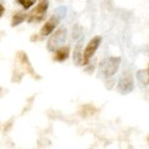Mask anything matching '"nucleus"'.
<instances>
[{"instance_id": "1", "label": "nucleus", "mask_w": 149, "mask_h": 149, "mask_svg": "<svg viewBox=\"0 0 149 149\" xmlns=\"http://www.w3.org/2000/svg\"><path fill=\"white\" fill-rule=\"evenodd\" d=\"M119 65H120V58L119 57H107L106 60H103L101 63V74L106 78H109L112 76H114V73L118 71L119 68Z\"/></svg>"}, {"instance_id": "2", "label": "nucleus", "mask_w": 149, "mask_h": 149, "mask_svg": "<svg viewBox=\"0 0 149 149\" xmlns=\"http://www.w3.org/2000/svg\"><path fill=\"white\" fill-rule=\"evenodd\" d=\"M49 9V1L47 0H42L40 4H37L35 6V9H32L31 13L27 15V22L29 24H36V22H40L42 21V19L46 15V11Z\"/></svg>"}, {"instance_id": "3", "label": "nucleus", "mask_w": 149, "mask_h": 149, "mask_svg": "<svg viewBox=\"0 0 149 149\" xmlns=\"http://www.w3.org/2000/svg\"><path fill=\"white\" fill-rule=\"evenodd\" d=\"M66 35H67V30L65 27L57 29L55 31V34L50 36V39L47 41V50L55 51L56 49H58L65 42V40H66Z\"/></svg>"}, {"instance_id": "4", "label": "nucleus", "mask_w": 149, "mask_h": 149, "mask_svg": "<svg viewBox=\"0 0 149 149\" xmlns=\"http://www.w3.org/2000/svg\"><path fill=\"white\" fill-rule=\"evenodd\" d=\"M101 41H102L101 36H96V37H93L90 42L87 44L85 50L82 51V65H85V66H86V65L90 62V60L93 57V55H95L97 49L100 47Z\"/></svg>"}, {"instance_id": "5", "label": "nucleus", "mask_w": 149, "mask_h": 149, "mask_svg": "<svg viewBox=\"0 0 149 149\" xmlns=\"http://www.w3.org/2000/svg\"><path fill=\"white\" fill-rule=\"evenodd\" d=\"M118 90L120 93L127 95L130 93L134 90V81H133V76L129 72H124L123 76L120 77L119 83H118Z\"/></svg>"}, {"instance_id": "6", "label": "nucleus", "mask_w": 149, "mask_h": 149, "mask_svg": "<svg viewBox=\"0 0 149 149\" xmlns=\"http://www.w3.org/2000/svg\"><path fill=\"white\" fill-rule=\"evenodd\" d=\"M58 22H60V19L54 15V16H51L47 21L45 22V25L41 27V30H40V36L41 37H45V36H49L52 34V31L55 30V27L58 25Z\"/></svg>"}, {"instance_id": "7", "label": "nucleus", "mask_w": 149, "mask_h": 149, "mask_svg": "<svg viewBox=\"0 0 149 149\" xmlns=\"http://www.w3.org/2000/svg\"><path fill=\"white\" fill-rule=\"evenodd\" d=\"M54 52H55V56H54L55 61L63 62V61H66L70 56V47L68 46H60V47L56 49Z\"/></svg>"}, {"instance_id": "8", "label": "nucleus", "mask_w": 149, "mask_h": 149, "mask_svg": "<svg viewBox=\"0 0 149 149\" xmlns=\"http://www.w3.org/2000/svg\"><path fill=\"white\" fill-rule=\"evenodd\" d=\"M26 17H27V15H26L24 11H16V13H14V15L11 17V26L13 27L19 26Z\"/></svg>"}, {"instance_id": "9", "label": "nucleus", "mask_w": 149, "mask_h": 149, "mask_svg": "<svg viewBox=\"0 0 149 149\" xmlns=\"http://www.w3.org/2000/svg\"><path fill=\"white\" fill-rule=\"evenodd\" d=\"M73 62L76 65H81L82 63V52H81V44L77 45L76 50L73 54Z\"/></svg>"}, {"instance_id": "10", "label": "nucleus", "mask_w": 149, "mask_h": 149, "mask_svg": "<svg viewBox=\"0 0 149 149\" xmlns=\"http://www.w3.org/2000/svg\"><path fill=\"white\" fill-rule=\"evenodd\" d=\"M138 78H139V81H141L143 85L147 86V85H148V68L139 71V72H138Z\"/></svg>"}, {"instance_id": "11", "label": "nucleus", "mask_w": 149, "mask_h": 149, "mask_svg": "<svg viewBox=\"0 0 149 149\" xmlns=\"http://www.w3.org/2000/svg\"><path fill=\"white\" fill-rule=\"evenodd\" d=\"M16 1L20 4V5L25 9V10H27V9H30L32 5L35 4L36 0H16Z\"/></svg>"}, {"instance_id": "12", "label": "nucleus", "mask_w": 149, "mask_h": 149, "mask_svg": "<svg viewBox=\"0 0 149 149\" xmlns=\"http://www.w3.org/2000/svg\"><path fill=\"white\" fill-rule=\"evenodd\" d=\"M65 15H66V9H65L63 6L62 8H58L57 10H56V16H57L60 20H61V17H63Z\"/></svg>"}, {"instance_id": "13", "label": "nucleus", "mask_w": 149, "mask_h": 149, "mask_svg": "<svg viewBox=\"0 0 149 149\" xmlns=\"http://www.w3.org/2000/svg\"><path fill=\"white\" fill-rule=\"evenodd\" d=\"M4 13H5V8H4L3 4H0V19H1V16L4 15Z\"/></svg>"}]
</instances>
